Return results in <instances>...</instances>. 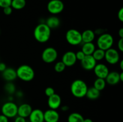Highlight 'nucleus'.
<instances>
[{
	"instance_id": "412c9836",
	"label": "nucleus",
	"mask_w": 123,
	"mask_h": 122,
	"mask_svg": "<svg viewBox=\"0 0 123 122\" xmlns=\"http://www.w3.org/2000/svg\"><path fill=\"white\" fill-rule=\"evenodd\" d=\"M96 49V45L94 44L93 42H92V43H83L81 50L85 54V55H92Z\"/></svg>"
},
{
	"instance_id": "c9c22d12",
	"label": "nucleus",
	"mask_w": 123,
	"mask_h": 122,
	"mask_svg": "<svg viewBox=\"0 0 123 122\" xmlns=\"http://www.w3.org/2000/svg\"><path fill=\"white\" fill-rule=\"evenodd\" d=\"M8 119L9 118L4 116L3 114L0 115V122H9Z\"/></svg>"
},
{
	"instance_id": "4be33fe9",
	"label": "nucleus",
	"mask_w": 123,
	"mask_h": 122,
	"mask_svg": "<svg viewBox=\"0 0 123 122\" xmlns=\"http://www.w3.org/2000/svg\"><path fill=\"white\" fill-rule=\"evenodd\" d=\"M100 96V92L94 87L88 88L85 96L90 100H96Z\"/></svg>"
},
{
	"instance_id": "a878e982",
	"label": "nucleus",
	"mask_w": 123,
	"mask_h": 122,
	"mask_svg": "<svg viewBox=\"0 0 123 122\" xmlns=\"http://www.w3.org/2000/svg\"><path fill=\"white\" fill-rule=\"evenodd\" d=\"M105 54V50L98 48V49H96L93 53L92 54V56L94 58V59L97 62V61H100L104 59Z\"/></svg>"
},
{
	"instance_id": "c85d7f7f",
	"label": "nucleus",
	"mask_w": 123,
	"mask_h": 122,
	"mask_svg": "<svg viewBox=\"0 0 123 122\" xmlns=\"http://www.w3.org/2000/svg\"><path fill=\"white\" fill-rule=\"evenodd\" d=\"M55 90H54V89L52 87H48L45 89V90H44V94H45L46 96L48 97L51 96L52 95H53V94H55Z\"/></svg>"
},
{
	"instance_id": "cd10ccee",
	"label": "nucleus",
	"mask_w": 123,
	"mask_h": 122,
	"mask_svg": "<svg viewBox=\"0 0 123 122\" xmlns=\"http://www.w3.org/2000/svg\"><path fill=\"white\" fill-rule=\"evenodd\" d=\"M66 65L64 64V63L61 61L56 62L55 65H54V70L58 73L62 72L66 69Z\"/></svg>"
},
{
	"instance_id": "0eeeda50",
	"label": "nucleus",
	"mask_w": 123,
	"mask_h": 122,
	"mask_svg": "<svg viewBox=\"0 0 123 122\" xmlns=\"http://www.w3.org/2000/svg\"><path fill=\"white\" fill-rule=\"evenodd\" d=\"M58 53L56 49L52 47L44 49L42 53V59L44 63H52L57 59Z\"/></svg>"
},
{
	"instance_id": "a211bd4d",
	"label": "nucleus",
	"mask_w": 123,
	"mask_h": 122,
	"mask_svg": "<svg viewBox=\"0 0 123 122\" xmlns=\"http://www.w3.org/2000/svg\"><path fill=\"white\" fill-rule=\"evenodd\" d=\"M2 77L7 82H12L17 78L16 71L14 68H7L2 72Z\"/></svg>"
},
{
	"instance_id": "20e7f679",
	"label": "nucleus",
	"mask_w": 123,
	"mask_h": 122,
	"mask_svg": "<svg viewBox=\"0 0 123 122\" xmlns=\"http://www.w3.org/2000/svg\"><path fill=\"white\" fill-rule=\"evenodd\" d=\"M114 43V38L111 34L107 32H104L100 35L97 38L96 44L98 49L107 50L112 47Z\"/></svg>"
},
{
	"instance_id": "423d86ee",
	"label": "nucleus",
	"mask_w": 123,
	"mask_h": 122,
	"mask_svg": "<svg viewBox=\"0 0 123 122\" xmlns=\"http://www.w3.org/2000/svg\"><path fill=\"white\" fill-rule=\"evenodd\" d=\"M66 39L71 45L76 46L82 43L81 32L75 29H70L66 33Z\"/></svg>"
},
{
	"instance_id": "6ab92c4d",
	"label": "nucleus",
	"mask_w": 123,
	"mask_h": 122,
	"mask_svg": "<svg viewBox=\"0 0 123 122\" xmlns=\"http://www.w3.org/2000/svg\"><path fill=\"white\" fill-rule=\"evenodd\" d=\"M82 43H92L96 38V33L91 29H86L81 33Z\"/></svg>"
},
{
	"instance_id": "58836bf2",
	"label": "nucleus",
	"mask_w": 123,
	"mask_h": 122,
	"mask_svg": "<svg viewBox=\"0 0 123 122\" xmlns=\"http://www.w3.org/2000/svg\"><path fill=\"white\" fill-rule=\"evenodd\" d=\"M61 110H62V111H68V109H69V108H68V106H67V105H64V106H61Z\"/></svg>"
},
{
	"instance_id": "79ce46f5",
	"label": "nucleus",
	"mask_w": 123,
	"mask_h": 122,
	"mask_svg": "<svg viewBox=\"0 0 123 122\" xmlns=\"http://www.w3.org/2000/svg\"><path fill=\"white\" fill-rule=\"evenodd\" d=\"M93 122V121H92L91 118H84V122Z\"/></svg>"
},
{
	"instance_id": "2f4dec72",
	"label": "nucleus",
	"mask_w": 123,
	"mask_h": 122,
	"mask_svg": "<svg viewBox=\"0 0 123 122\" xmlns=\"http://www.w3.org/2000/svg\"><path fill=\"white\" fill-rule=\"evenodd\" d=\"M13 8L11 6H8V7H6L3 8V13H4V14L7 16H9L10 14H12V12H13Z\"/></svg>"
},
{
	"instance_id": "f704fd0d",
	"label": "nucleus",
	"mask_w": 123,
	"mask_h": 122,
	"mask_svg": "<svg viewBox=\"0 0 123 122\" xmlns=\"http://www.w3.org/2000/svg\"><path fill=\"white\" fill-rule=\"evenodd\" d=\"M14 122H26V118H24L22 117H20V116H17L14 117Z\"/></svg>"
},
{
	"instance_id": "473e14b6",
	"label": "nucleus",
	"mask_w": 123,
	"mask_h": 122,
	"mask_svg": "<svg viewBox=\"0 0 123 122\" xmlns=\"http://www.w3.org/2000/svg\"><path fill=\"white\" fill-rule=\"evenodd\" d=\"M117 47L118 50L121 52L123 51V38H120L117 43Z\"/></svg>"
},
{
	"instance_id": "72a5a7b5",
	"label": "nucleus",
	"mask_w": 123,
	"mask_h": 122,
	"mask_svg": "<svg viewBox=\"0 0 123 122\" xmlns=\"http://www.w3.org/2000/svg\"><path fill=\"white\" fill-rule=\"evenodd\" d=\"M118 19L121 22H123V8H121L118 11Z\"/></svg>"
},
{
	"instance_id": "ddd939ff",
	"label": "nucleus",
	"mask_w": 123,
	"mask_h": 122,
	"mask_svg": "<svg viewBox=\"0 0 123 122\" xmlns=\"http://www.w3.org/2000/svg\"><path fill=\"white\" fill-rule=\"evenodd\" d=\"M61 102H62V99L58 94L55 93L51 96L48 97V105L49 109L56 110L61 107Z\"/></svg>"
},
{
	"instance_id": "c03bdc74",
	"label": "nucleus",
	"mask_w": 123,
	"mask_h": 122,
	"mask_svg": "<svg viewBox=\"0 0 123 122\" xmlns=\"http://www.w3.org/2000/svg\"><path fill=\"white\" fill-rule=\"evenodd\" d=\"M26 122H29V121H26Z\"/></svg>"
},
{
	"instance_id": "a18cd8bd",
	"label": "nucleus",
	"mask_w": 123,
	"mask_h": 122,
	"mask_svg": "<svg viewBox=\"0 0 123 122\" xmlns=\"http://www.w3.org/2000/svg\"><path fill=\"white\" fill-rule=\"evenodd\" d=\"M0 33H1V31H0Z\"/></svg>"
},
{
	"instance_id": "6e6552de",
	"label": "nucleus",
	"mask_w": 123,
	"mask_h": 122,
	"mask_svg": "<svg viewBox=\"0 0 123 122\" xmlns=\"http://www.w3.org/2000/svg\"><path fill=\"white\" fill-rule=\"evenodd\" d=\"M64 4L61 0H50L47 5L48 11L52 15H56L63 11Z\"/></svg>"
},
{
	"instance_id": "4c0bfd02",
	"label": "nucleus",
	"mask_w": 123,
	"mask_h": 122,
	"mask_svg": "<svg viewBox=\"0 0 123 122\" xmlns=\"http://www.w3.org/2000/svg\"><path fill=\"white\" fill-rule=\"evenodd\" d=\"M118 36L120 37V38H123V28H121L119 29L118 31Z\"/></svg>"
},
{
	"instance_id": "f8f14e48",
	"label": "nucleus",
	"mask_w": 123,
	"mask_h": 122,
	"mask_svg": "<svg viewBox=\"0 0 123 122\" xmlns=\"http://www.w3.org/2000/svg\"><path fill=\"white\" fill-rule=\"evenodd\" d=\"M80 62L81 67L86 71L93 70L97 64V61L94 59L92 55H85L84 58Z\"/></svg>"
},
{
	"instance_id": "9b49d317",
	"label": "nucleus",
	"mask_w": 123,
	"mask_h": 122,
	"mask_svg": "<svg viewBox=\"0 0 123 122\" xmlns=\"http://www.w3.org/2000/svg\"><path fill=\"white\" fill-rule=\"evenodd\" d=\"M94 73L97 78L105 79L109 72V69L108 66L102 63H97L93 69Z\"/></svg>"
},
{
	"instance_id": "f3484780",
	"label": "nucleus",
	"mask_w": 123,
	"mask_h": 122,
	"mask_svg": "<svg viewBox=\"0 0 123 122\" xmlns=\"http://www.w3.org/2000/svg\"><path fill=\"white\" fill-rule=\"evenodd\" d=\"M106 84L111 86H115L120 82V73L117 71H109V74L105 78Z\"/></svg>"
},
{
	"instance_id": "7ed1b4c3",
	"label": "nucleus",
	"mask_w": 123,
	"mask_h": 122,
	"mask_svg": "<svg viewBox=\"0 0 123 122\" xmlns=\"http://www.w3.org/2000/svg\"><path fill=\"white\" fill-rule=\"evenodd\" d=\"M16 71L17 78L25 82L32 81L35 76V72L33 68L28 65L24 64L19 66Z\"/></svg>"
},
{
	"instance_id": "37998d69",
	"label": "nucleus",
	"mask_w": 123,
	"mask_h": 122,
	"mask_svg": "<svg viewBox=\"0 0 123 122\" xmlns=\"http://www.w3.org/2000/svg\"><path fill=\"white\" fill-rule=\"evenodd\" d=\"M120 81L123 82V72H121L120 73Z\"/></svg>"
},
{
	"instance_id": "39448f33",
	"label": "nucleus",
	"mask_w": 123,
	"mask_h": 122,
	"mask_svg": "<svg viewBox=\"0 0 123 122\" xmlns=\"http://www.w3.org/2000/svg\"><path fill=\"white\" fill-rule=\"evenodd\" d=\"M18 106L12 101H7L4 103L1 106V113L8 118H14L18 116Z\"/></svg>"
},
{
	"instance_id": "9d476101",
	"label": "nucleus",
	"mask_w": 123,
	"mask_h": 122,
	"mask_svg": "<svg viewBox=\"0 0 123 122\" xmlns=\"http://www.w3.org/2000/svg\"><path fill=\"white\" fill-rule=\"evenodd\" d=\"M61 61L66 67H71L76 64L77 61L75 52L73 51H67L62 55Z\"/></svg>"
},
{
	"instance_id": "4468645a",
	"label": "nucleus",
	"mask_w": 123,
	"mask_h": 122,
	"mask_svg": "<svg viewBox=\"0 0 123 122\" xmlns=\"http://www.w3.org/2000/svg\"><path fill=\"white\" fill-rule=\"evenodd\" d=\"M60 120V114L56 110L49 109L44 112V122H58Z\"/></svg>"
},
{
	"instance_id": "b1692460",
	"label": "nucleus",
	"mask_w": 123,
	"mask_h": 122,
	"mask_svg": "<svg viewBox=\"0 0 123 122\" xmlns=\"http://www.w3.org/2000/svg\"><path fill=\"white\" fill-rule=\"evenodd\" d=\"M106 84H107L105 81V79L97 78L94 81L93 87L97 90H98V91L101 92L105 89Z\"/></svg>"
},
{
	"instance_id": "c756f323",
	"label": "nucleus",
	"mask_w": 123,
	"mask_h": 122,
	"mask_svg": "<svg viewBox=\"0 0 123 122\" xmlns=\"http://www.w3.org/2000/svg\"><path fill=\"white\" fill-rule=\"evenodd\" d=\"M12 0H0V7L2 8L11 6Z\"/></svg>"
},
{
	"instance_id": "ea45409f",
	"label": "nucleus",
	"mask_w": 123,
	"mask_h": 122,
	"mask_svg": "<svg viewBox=\"0 0 123 122\" xmlns=\"http://www.w3.org/2000/svg\"><path fill=\"white\" fill-rule=\"evenodd\" d=\"M16 96L19 98H20V97L23 96V93L21 92V91H18V92H16Z\"/></svg>"
},
{
	"instance_id": "f257e3e1",
	"label": "nucleus",
	"mask_w": 123,
	"mask_h": 122,
	"mask_svg": "<svg viewBox=\"0 0 123 122\" xmlns=\"http://www.w3.org/2000/svg\"><path fill=\"white\" fill-rule=\"evenodd\" d=\"M33 34L35 39L37 42L45 43L50 39L51 29L46 25L45 23H41L36 26Z\"/></svg>"
},
{
	"instance_id": "5701e85b",
	"label": "nucleus",
	"mask_w": 123,
	"mask_h": 122,
	"mask_svg": "<svg viewBox=\"0 0 123 122\" xmlns=\"http://www.w3.org/2000/svg\"><path fill=\"white\" fill-rule=\"evenodd\" d=\"M84 118L79 112H72L67 118V122H83Z\"/></svg>"
},
{
	"instance_id": "e433bc0d",
	"label": "nucleus",
	"mask_w": 123,
	"mask_h": 122,
	"mask_svg": "<svg viewBox=\"0 0 123 122\" xmlns=\"http://www.w3.org/2000/svg\"><path fill=\"white\" fill-rule=\"evenodd\" d=\"M7 68V65L4 62H0V72H2Z\"/></svg>"
},
{
	"instance_id": "f03ea898",
	"label": "nucleus",
	"mask_w": 123,
	"mask_h": 122,
	"mask_svg": "<svg viewBox=\"0 0 123 122\" xmlns=\"http://www.w3.org/2000/svg\"><path fill=\"white\" fill-rule=\"evenodd\" d=\"M88 86L85 81L81 79H76L70 85V92L72 95L76 98H82L85 96Z\"/></svg>"
},
{
	"instance_id": "dca6fc26",
	"label": "nucleus",
	"mask_w": 123,
	"mask_h": 122,
	"mask_svg": "<svg viewBox=\"0 0 123 122\" xmlns=\"http://www.w3.org/2000/svg\"><path fill=\"white\" fill-rule=\"evenodd\" d=\"M33 110L31 105L27 103H24L18 106V116L22 117L24 118H28Z\"/></svg>"
},
{
	"instance_id": "1a4fd4ad",
	"label": "nucleus",
	"mask_w": 123,
	"mask_h": 122,
	"mask_svg": "<svg viewBox=\"0 0 123 122\" xmlns=\"http://www.w3.org/2000/svg\"><path fill=\"white\" fill-rule=\"evenodd\" d=\"M105 59L110 65H115L120 61V55L118 50L114 48H110L105 51Z\"/></svg>"
},
{
	"instance_id": "393cba45",
	"label": "nucleus",
	"mask_w": 123,
	"mask_h": 122,
	"mask_svg": "<svg viewBox=\"0 0 123 122\" xmlns=\"http://www.w3.org/2000/svg\"><path fill=\"white\" fill-rule=\"evenodd\" d=\"M26 6V0H12L11 7L16 10L23 9Z\"/></svg>"
},
{
	"instance_id": "2eb2a0df",
	"label": "nucleus",
	"mask_w": 123,
	"mask_h": 122,
	"mask_svg": "<svg viewBox=\"0 0 123 122\" xmlns=\"http://www.w3.org/2000/svg\"><path fill=\"white\" fill-rule=\"evenodd\" d=\"M28 118L30 122H44V112L40 109H34Z\"/></svg>"
},
{
	"instance_id": "bb28decb",
	"label": "nucleus",
	"mask_w": 123,
	"mask_h": 122,
	"mask_svg": "<svg viewBox=\"0 0 123 122\" xmlns=\"http://www.w3.org/2000/svg\"><path fill=\"white\" fill-rule=\"evenodd\" d=\"M4 90L8 94H14L16 92V86L12 82H7L4 86Z\"/></svg>"
},
{
	"instance_id": "aec40b11",
	"label": "nucleus",
	"mask_w": 123,
	"mask_h": 122,
	"mask_svg": "<svg viewBox=\"0 0 123 122\" xmlns=\"http://www.w3.org/2000/svg\"><path fill=\"white\" fill-rule=\"evenodd\" d=\"M45 23L51 30L55 29L60 26L61 20L57 16L55 15H52L47 19Z\"/></svg>"
},
{
	"instance_id": "a19ab883",
	"label": "nucleus",
	"mask_w": 123,
	"mask_h": 122,
	"mask_svg": "<svg viewBox=\"0 0 123 122\" xmlns=\"http://www.w3.org/2000/svg\"><path fill=\"white\" fill-rule=\"evenodd\" d=\"M119 65H120V68L121 70H123V60H121L119 61Z\"/></svg>"
},
{
	"instance_id": "7c9ffc66",
	"label": "nucleus",
	"mask_w": 123,
	"mask_h": 122,
	"mask_svg": "<svg viewBox=\"0 0 123 122\" xmlns=\"http://www.w3.org/2000/svg\"><path fill=\"white\" fill-rule=\"evenodd\" d=\"M75 55H76V57L77 61H81L85 56V54L83 53V51H82L81 50H79V51H77L76 53H75Z\"/></svg>"
}]
</instances>
